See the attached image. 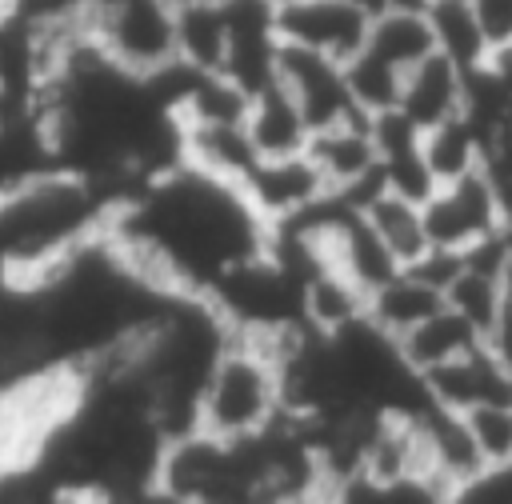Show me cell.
Instances as JSON below:
<instances>
[{
	"mask_svg": "<svg viewBox=\"0 0 512 504\" xmlns=\"http://www.w3.org/2000/svg\"><path fill=\"white\" fill-rule=\"evenodd\" d=\"M112 244L164 296H208L228 272L268 256L272 228L240 184L176 164L124 196L108 224Z\"/></svg>",
	"mask_w": 512,
	"mask_h": 504,
	"instance_id": "6da1fadb",
	"label": "cell"
},
{
	"mask_svg": "<svg viewBox=\"0 0 512 504\" xmlns=\"http://www.w3.org/2000/svg\"><path fill=\"white\" fill-rule=\"evenodd\" d=\"M116 196L76 172L48 168L0 192V292L32 288L112 224Z\"/></svg>",
	"mask_w": 512,
	"mask_h": 504,
	"instance_id": "7a4b0ae2",
	"label": "cell"
},
{
	"mask_svg": "<svg viewBox=\"0 0 512 504\" xmlns=\"http://www.w3.org/2000/svg\"><path fill=\"white\" fill-rule=\"evenodd\" d=\"M288 412L272 336H232L204 380L196 432L216 440H248L280 424Z\"/></svg>",
	"mask_w": 512,
	"mask_h": 504,
	"instance_id": "3957f363",
	"label": "cell"
},
{
	"mask_svg": "<svg viewBox=\"0 0 512 504\" xmlns=\"http://www.w3.org/2000/svg\"><path fill=\"white\" fill-rule=\"evenodd\" d=\"M84 40L108 64L140 80H156L180 68L176 4H156V0L84 4Z\"/></svg>",
	"mask_w": 512,
	"mask_h": 504,
	"instance_id": "277c9868",
	"label": "cell"
},
{
	"mask_svg": "<svg viewBox=\"0 0 512 504\" xmlns=\"http://www.w3.org/2000/svg\"><path fill=\"white\" fill-rule=\"evenodd\" d=\"M372 0H288L276 4V36L288 48L348 64L364 52Z\"/></svg>",
	"mask_w": 512,
	"mask_h": 504,
	"instance_id": "5b68a950",
	"label": "cell"
},
{
	"mask_svg": "<svg viewBox=\"0 0 512 504\" xmlns=\"http://www.w3.org/2000/svg\"><path fill=\"white\" fill-rule=\"evenodd\" d=\"M276 84L296 100L304 124L312 128V136H324L332 128H348L360 124V108L348 92V76L344 64L316 56V52H300L280 44V60H276Z\"/></svg>",
	"mask_w": 512,
	"mask_h": 504,
	"instance_id": "8992f818",
	"label": "cell"
},
{
	"mask_svg": "<svg viewBox=\"0 0 512 504\" xmlns=\"http://www.w3.org/2000/svg\"><path fill=\"white\" fill-rule=\"evenodd\" d=\"M424 228H428L432 252L468 256L480 244L496 240V232H500V204H496L492 188L484 184V176L476 172V176H468L460 184L440 188L424 204Z\"/></svg>",
	"mask_w": 512,
	"mask_h": 504,
	"instance_id": "52a82bcc",
	"label": "cell"
},
{
	"mask_svg": "<svg viewBox=\"0 0 512 504\" xmlns=\"http://www.w3.org/2000/svg\"><path fill=\"white\" fill-rule=\"evenodd\" d=\"M276 60V4H228V60L220 76H228L248 96H260L276 84Z\"/></svg>",
	"mask_w": 512,
	"mask_h": 504,
	"instance_id": "ba28073f",
	"label": "cell"
},
{
	"mask_svg": "<svg viewBox=\"0 0 512 504\" xmlns=\"http://www.w3.org/2000/svg\"><path fill=\"white\" fill-rule=\"evenodd\" d=\"M244 196L252 200V208L268 228H284L304 212H312L316 204H324L332 192L320 180L316 164L308 156H296V160H260L244 180Z\"/></svg>",
	"mask_w": 512,
	"mask_h": 504,
	"instance_id": "9c48e42d",
	"label": "cell"
},
{
	"mask_svg": "<svg viewBox=\"0 0 512 504\" xmlns=\"http://www.w3.org/2000/svg\"><path fill=\"white\" fill-rule=\"evenodd\" d=\"M424 392L436 408L456 412V416H468L480 408H512V380L504 376V368L496 364L488 344H480L472 356L424 376Z\"/></svg>",
	"mask_w": 512,
	"mask_h": 504,
	"instance_id": "30bf717a",
	"label": "cell"
},
{
	"mask_svg": "<svg viewBox=\"0 0 512 504\" xmlns=\"http://www.w3.org/2000/svg\"><path fill=\"white\" fill-rule=\"evenodd\" d=\"M364 52H372L400 76H408L412 68L432 60L436 40H432V24H428V0H416V4L412 0H384V4L372 0V24H368Z\"/></svg>",
	"mask_w": 512,
	"mask_h": 504,
	"instance_id": "8fae6325",
	"label": "cell"
},
{
	"mask_svg": "<svg viewBox=\"0 0 512 504\" xmlns=\"http://www.w3.org/2000/svg\"><path fill=\"white\" fill-rule=\"evenodd\" d=\"M464 100H468V76L448 64L444 56L424 60L420 68H412L404 76V92H400V116L420 132H436L452 120L464 116Z\"/></svg>",
	"mask_w": 512,
	"mask_h": 504,
	"instance_id": "7c38bea8",
	"label": "cell"
},
{
	"mask_svg": "<svg viewBox=\"0 0 512 504\" xmlns=\"http://www.w3.org/2000/svg\"><path fill=\"white\" fill-rule=\"evenodd\" d=\"M244 132L260 160H296V156H308V148H312V128L304 124L296 100L280 84L252 96Z\"/></svg>",
	"mask_w": 512,
	"mask_h": 504,
	"instance_id": "4fadbf2b",
	"label": "cell"
},
{
	"mask_svg": "<svg viewBox=\"0 0 512 504\" xmlns=\"http://www.w3.org/2000/svg\"><path fill=\"white\" fill-rule=\"evenodd\" d=\"M480 344H484V336H480L472 324H464L452 308L436 312V316L424 320L416 332H408L404 340H396L404 364H408L420 380L432 376V372H440V368H448V364H456V360H464V356H472Z\"/></svg>",
	"mask_w": 512,
	"mask_h": 504,
	"instance_id": "5bb4252c",
	"label": "cell"
},
{
	"mask_svg": "<svg viewBox=\"0 0 512 504\" xmlns=\"http://www.w3.org/2000/svg\"><path fill=\"white\" fill-rule=\"evenodd\" d=\"M176 56L196 76H220L228 60V4H176Z\"/></svg>",
	"mask_w": 512,
	"mask_h": 504,
	"instance_id": "9a60e30c",
	"label": "cell"
},
{
	"mask_svg": "<svg viewBox=\"0 0 512 504\" xmlns=\"http://www.w3.org/2000/svg\"><path fill=\"white\" fill-rule=\"evenodd\" d=\"M444 308L448 304H444V292L440 288H432L416 272H400L392 284H384L368 300V324L376 332H384L388 340H404L408 332H416L424 320H432Z\"/></svg>",
	"mask_w": 512,
	"mask_h": 504,
	"instance_id": "2e32d148",
	"label": "cell"
},
{
	"mask_svg": "<svg viewBox=\"0 0 512 504\" xmlns=\"http://www.w3.org/2000/svg\"><path fill=\"white\" fill-rule=\"evenodd\" d=\"M428 24H432L436 56L456 64L464 76H476L492 64L472 0H428Z\"/></svg>",
	"mask_w": 512,
	"mask_h": 504,
	"instance_id": "e0dca14e",
	"label": "cell"
},
{
	"mask_svg": "<svg viewBox=\"0 0 512 504\" xmlns=\"http://www.w3.org/2000/svg\"><path fill=\"white\" fill-rule=\"evenodd\" d=\"M360 212H364V220L372 224V232L380 236V244L392 252V260L400 268H416L432 252L428 228H424V208H416V204L380 188L376 196H368L360 204Z\"/></svg>",
	"mask_w": 512,
	"mask_h": 504,
	"instance_id": "ac0fdd59",
	"label": "cell"
},
{
	"mask_svg": "<svg viewBox=\"0 0 512 504\" xmlns=\"http://www.w3.org/2000/svg\"><path fill=\"white\" fill-rule=\"evenodd\" d=\"M424 160L440 188L460 184L480 172V132L468 124V116H460L424 136Z\"/></svg>",
	"mask_w": 512,
	"mask_h": 504,
	"instance_id": "d6986e66",
	"label": "cell"
},
{
	"mask_svg": "<svg viewBox=\"0 0 512 504\" xmlns=\"http://www.w3.org/2000/svg\"><path fill=\"white\" fill-rule=\"evenodd\" d=\"M344 76H348V92H352V100H356V108H360L364 120L400 108L404 76L396 68H388L384 60H376L372 52H360L356 60H348L344 64Z\"/></svg>",
	"mask_w": 512,
	"mask_h": 504,
	"instance_id": "ffe728a7",
	"label": "cell"
},
{
	"mask_svg": "<svg viewBox=\"0 0 512 504\" xmlns=\"http://www.w3.org/2000/svg\"><path fill=\"white\" fill-rule=\"evenodd\" d=\"M464 424L488 468L512 464V408H480V412H468Z\"/></svg>",
	"mask_w": 512,
	"mask_h": 504,
	"instance_id": "44dd1931",
	"label": "cell"
},
{
	"mask_svg": "<svg viewBox=\"0 0 512 504\" xmlns=\"http://www.w3.org/2000/svg\"><path fill=\"white\" fill-rule=\"evenodd\" d=\"M492 60L512 56V0H472Z\"/></svg>",
	"mask_w": 512,
	"mask_h": 504,
	"instance_id": "7402d4cb",
	"label": "cell"
},
{
	"mask_svg": "<svg viewBox=\"0 0 512 504\" xmlns=\"http://www.w3.org/2000/svg\"><path fill=\"white\" fill-rule=\"evenodd\" d=\"M488 352L496 356V364L504 368V376L512 380V308H504V316H500V324L488 332Z\"/></svg>",
	"mask_w": 512,
	"mask_h": 504,
	"instance_id": "603a6c76",
	"label": "cell"
}]
</instances>
